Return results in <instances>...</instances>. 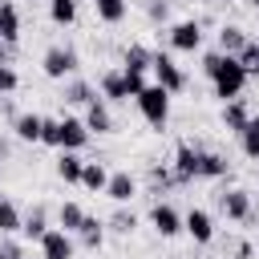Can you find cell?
Returning <instances> with one entry per match:
<instances>
[{
	"mask_svg": "<svg viewBox=\"0 0 259 259\" xmlns=\"http://www.w3.org/2000/svg\"><path fill=\"white\" fill-rule=\"evenodd\" d=\"M202 73L214 81V97H223V105H227V101H239V93H243V85H247V73H243V65H239L235 57H227V53H206V57H202Z\"/></svg>",
	"mask_w": 259,
	"mask_h": 259,
	"instance_id": "6da1fadb",
	"label": "cell"
},
{
	"mask_svg": "<svg viewBox=\"0 0 259 259\" xmlns=\"http://www.w3.org/2000/svg\"><path fill=\"white\" fill-rule=\"evenodd\" d=\"M40 142H45V146H57V150L77 154V150L89 142V130H85V121H77V117H45Z\"/></svg>",
	"mask_w": 259,
	"mask_h": 259,
	"instance_id": "7a4b0ae2",
	"label": "cell"
},
{
	"mask_svg": "<svg viewBox=\"0 0 259 259\" xmlns=\"http://www.w3.org/2000/svg\"><path fill=\"white\" fill-rule=\"evenodd\" d=\"M134 101H138V109H142V117H146L150 125H158V130L166 125V117H170V93H166L162 85H146Z\"/></svg>",
	"mask_w": 259,
	"mask_h": 259,
	"instance_id": "3957f363",
	"label": "cell"
},
{
	"mask_svg": "<svg viewBox=\"0 0 259 259\" xmlns=\"http://www.w3.org/2000/svg\"><path fill=\"white\" fill-rule=\"evenodd\" d=\"M40 69H45V77L65 81V77H73V73H77V53H73V49H65V45H53V49L40 57Z\"/></svg>",
	"mask_w": 259,
	"mask_h": 259,
	"instance_id": "277c9868",
	"label": "cell"
},
{
	"mask_svg": "<svg viewBox=\"0 0 259 259\" xmlns=\"http://www.w3.org/2000/svg\"><path fill=\"white\" fill-rule=\"evenodd\" d=\"M150 69H154V77H158L154 85H162L166 93H178V89H186V73L174 65V57H170V53H154V65H150Z\"/></svg>",
	"mask_w": 259,
	"mask_h": 259,
	"instance_id": "5b68a950",
	"label": "cell"
},
{
	"mask_svg": "<svg viewBox=\"0 0 259 259\" xmlns=\"http://www.w3.org/2000/svg\"><path fill=\"white\" fill-rule=\"evenodd\" d=\"M182 231H186L194 243H210V239H214V219H210L206 210H198V206H194V210H186V214H182Z\"/></svg>",
	"mask_w": 259,
	"mask_h": 259,
	"instance_id": "8992f818",
	"label": "cell"
},
{
	"mask_svg": "<svg viewBox=\"0 0 259 259\" xmlns=\"http://www.w3.org/2000/svg\"><path fill=\"white\" fill-rule=\"evenodd\" d=\"M170 45H174L178 53H194V49L202 45V24H198V20L174 24V28H170Z\"/></svg>",
	"mask_w": 259,
	"mask_h": 259,
	"instance_id": "52a82bcc",
	"label": "cell"
},
{
	"mask_svg": "<svg viewBox=\"0 0 259 259\" xmlns=\"http://www.w3.org/2000/svg\"><path fill=\"white\" fill-rule=\"evenodd\" d=\"M81 121H85L89 134H109V130H113V113H109V105H105L101 97H93V101L85 105V117H81Z\"/></svg>",
	"mask_w": 259,
	"mask_h": 259,
	"instance_id": "ba28073f",
	"label": "cell"
},
{
	"mask_svg": "<svg viewBox=\"0 0 259 259\" xmlns=\"http://www.w3.org/2000/svg\"><path fill=\"white\" fill-rule=\"evenodd\" d=\"M198 154H202V150H194L190 142H182V146L174 150V178H178V182L198 178Z\"/></svg>",
	"mask_w": 259,
	"mask_h": 259,
	"instance_id": "9c48e42d",
	"label": "cell"
},
{
	"mask_svg": "<svg viewBox=\"0 0 259 259\" xmlns=\"http://www.w3.org/2000/svg\"><path fill=\"white\" fill-rule=\"evenodd\" d=\"M150 223H154V231H158L162 239H170V235H178V231H182V214H178L170 202H158V206L150 210Z\"/></svg>",
	"mask_w": 259,
	"mask_h": 259,
	"instance_id": "30bf717a",
	"label": "cell"
},
{
	"mask_svg": "<svg viewBox=\"0 0 259 259\" xmlns=\"http://www.w3.org/2000/svg\"><path fill=\"white\" fill-rule=\"evenodd\" d=\"M40 255L45 259H73V239L57 227V231H45L40 235Z\"/></svg>",
	"mask_w": 259,
	"mask_h": 259,
	"instance_id": "8fae6325",
	"label": "cell"
},
{
	"mask_svg": "<svg viewBox=\"0 0 259 259\" xmlns=\"http://www.w3.org/2000/svg\"><path fill=\"white\" fill-rule=\"evenodd\" d=\"M105 194H109L117 206H125V202L138 194V182H134V174H130V170H117V174H109V182H105Z\"/></svg>",
	"mask_w": 259,
	"mask_h": 259,
	"instance_id": "7c38bea8",
	"label": "cell"
},
{
	"mask_svg": "<svg viewBox=\"0 0 259 259\" xmlns=\"http://www.w3.org/2000/svg\"><path fill=\"white\" fill-rule=\"evenodd\" d=\"M219 206H223V214L227 219H235V223H243L247 214H251V194L247 190H227V194H219Z\"/></svg>",
	"mask_w": 259,
	"mask_h": 259,
	"instance_id": "4fadbf2b",
	"label": "cell"
},
{
	"mask_svg": "<svg viewBox=\"0 0 259 259\" xmlns=\"http://www.w3.org/2000/svg\"><path fill=\"white\" fill-rule=\"evenodd\" d=\"M0 40L4 45H16L20 40V12L8 0H0Z\"/></svg>",
	"mask_w": 259,
	"mask_h": 259,
	"instance_id": "5bb4252c",
	"label": "cell"
},
{
	"mask_svg": "<svg viewBox=\"0 0 259 259\" xmlns=\"http://www.w3.org/2000/svg\"><path fill=\"white\" fill-rule=\"evenodd\" d=\"M150 65H154V53H150L146 45H130L125 57H121V73H142V77H146Z\"/></svg>",
	"mask_w": 259,
	"mask_h": 259,
	"instance_id": "9a60e30c",
	"label": "cell"
},
{
	"mask_svg": "<svg viewBox=\"0 0 259 259\" xmlns=\"http://www.w3.org/2000/svg\"><path fill=\"white\" fill-rule=\"evenodd\" d=\"M12 130H16L20 142H40L45 117H40V113H16V117H12Z\"/></svg>",
	"mask_w": 259,
	"mask_h": 259,
	"instance_id": "2e32d148",
	"label": "cell"
},
{
	"mask_svg": "<svg viewBox=\"0 0 259 259\" xmlns=\"http://www.w3.org/2000/svg\"><path fill=\"white\" fill-rule=\"evenodd\" d=\"M243 45H247V32H243L239 24H223V28H219V53L235 57V53H239Z\"/></svg>",
	"mask_w": 259,
	"mask_h": 259,
	"instance_id": "e0dca14e",
	"label": "cell"
},
{
	"mask_svg": "<svg viewBox=\"0 0 259 259\" xmlns=\"http://www.w3.org/2000/svg\"><path fill=\"white\" fill-rule=\"evenodd\" d=\"M101 101H130V93H125V77L121 73H101Z\"/></svg>",
	"mask_w": 259,
	"mask_h": 259,
	"instance_id": "ac0fdd59",
	"label": "cell"
},
{
	"mask_svg": "<svg viewBox=\"0 0 259 259\" xmlns=\"http://www.w3.org/2000/svg\"><path fill=\"white\" fill-rule=\"evenodd\" d=\"M247 121H251V113H247L243 101H227V105H223V125H227L231 134H243Z\"/></svg>",
	"mask_w": 259,
	"mask_h": 259,
	"instance_id": "d6986e66",
	"label": "cell"
},
{
	"mask_svg": "<svg viewBox=\"0 0 259 259\" xmlns=\"http://www.w3.org/2000/svg\"><path fill=\"white\" fill-rule=\"evenodd\" d=\"M93 8H97V20H105V24H121L130 12L125 0H93Z\"/></svg>",
	"mask_w": 259,
	"mask_h": 259,
	"instance_id": "ffe728a7",
	"label": "cell"
},
{
	"mask_svg": "<svg viewBox=\"0 0 259 259\" xmlns=\"http://www.w3.org/2000/svg\"><path fill=\"white\" fill-rule=\"evenodd\" d=\"M223 174H227V158L202 150V154H198V178H223Z\"/></svg>",
	"mask_w": 259,
	"mask_h": 259,
	"instance_id": "44dd1931",
	"label": "cell"
},
{
	"mask_svg": "<svg viewBox=\"0 0 259 259\" xmlns=\"http://www.w3.org/2000/svg\"><path fill=\"white\" fill-rule=\"evenodd\" d=\"M81 166H85V158L61 150V158H57V174H61V182H81Z\"/></svg>",
	"mask_w": 259,
	"mask_h": 259,
	"instance_id": "7402d4cb",
	"label": "cell"
},
{
	"mask_svg": "<svg viewBox=\"0 0 259 259\" xmlns=\"http://www.w3.org/2000/svg\"><path fill=\"white\" fill-rule=\"evenodd\" d=\"M105 182H109V170L101 162H85L81 166V186L85 190H105Z\"/></svg>",
	"mask_w": 259,
	"mask_h": 259,
	"instance_id": "603a6c76",
	"label": "cell"
},
{
	"mask_svg": "<svg viewBox=\"0 0 259 259\" xmlns=\"http://www.w3.org/2000/svg\"><path fill=\"white\" fill-rule=\"evenodd\" d=\"M77 235H81V243H85L89 251H97V247L105 243V223H97L93 214H85V223H81V231H77Z\"/></svg>",
	"mask_w": 259,
	"mask_h": 259,
	"instance_id": "cb8c5ba5",
	"label": "cell"
},
{
	"mask_svg": "<svg viewBox=\"0 0 259 259\" xmlns=\"http://www.w3.org/2000/svg\"><path fill=\"white\" fill-rule=\"evenodd\" d=\"M81 223H85V210H81L77 202H65V206H61V231H65V235H77Z\"/></svg>",
	"mask_w": 259,
	"mask_h": 259,
	"instance_id": "d4e9b609",
	"label": "cell"
},
{
	"mask_svg": "<svg viewBox=\"0 0 259 259\" xmlns=\"http://www.w3.org/2000/svg\"><path fill=\"white\" fill-rule=\"evenodd\" d=\"M49 16H53V24H73L77 20V0H49Z\"/></svg>",
	"mask_w": 259,
	"mask_h": 259,
	"instance_id": "484cf974",
	"label": "cell"
},
{
	"mask_svg": "<svg viewBox=\"0 0 259 259\" xmlns=\"http://www.w3.org/2000/svg\"><path fill=\"white\" fill-rule=\"evenodd\" d=\"M239 146H243V154H247V158H259V117H251V121L243 125Z\"/></svg>",
	"mask_w": 259,
	"mask_h": 259,
	"instance_id": "4316f807",
	"label": "cell"
},
{
	"mask_svg": "<svg viewBox=\"0 0 259 259\" xmlns=\"http://www.w3.org/2000/svg\"><path fill=\"white\" fill-rule=\"evenodd\" d=\"M109 231H117V235H130L134 227H138V214L134 210H125V206H117L113 214H109V223H105Z\"/></svg>",
	"mask_w": 259,
	"mask_h": 259,
	"instance_id": "83f0119b",
	"label": "cell"
},
{
	"mask_svg": "<svg viewBox=\"0 0 259 259\" xmlns=\"http://www.w3.org/2000/svg\"><path fill=\"white\" fill-rule=\"evenodd\" d=\"M235 61L243 65V73L251 77V73H259V40H247L239 53H235Z\"/></svg>",
	"mask_w": 259,
	"mask_h": 259,
	"instance_id": "f1b7e54d",
	"label": "cell"
},
{
	"mask_svg": "<svg viewBox=\"0 0 259 259\" xmlns=\"http://www.w3.org/2000/svg\"><path fill=\"white\" fill-rule=\"evenodd\" d=\"M20 210H16V202H8V198H0V231L4 235H12V231H20Z\"/></svg>",
	"mask_w": 259,
	"mask_h": 259,
	"instance_id": "f546056e",
	"label": "cell"
},
{
	"mask_svg": "<svg viewBox=\"0 0 259 259\" xmlns=\"http://www.w3.org/2000/svg\"><path fill=\"white\" fill-rule=\"evenodd\" d=\"M20 231H24L28 239H40V235L49 231V223H45V210H40V206H36V210H28V214H24V223H20Z\"/></svg>",
	"mask_w": 259,
	"mask_h": 259,
	"instance_id": "4dcf8cb0",
	"label": "cell"
},
{
	"mask_svg": "<svg viewBox=\"0 0 259 259\" xmlns=\"http://www.w3.org/2000/svg\"><path fill=\"white\" fill-rule=\"evenodd\" d=\"M97 93H93V85L89 81H73L69 89H65V101H73V105H89Z\"/></svg>",
	"mask_w": 259,
	"mask_h": 259,
	"instance_id": "1f68e13d",
	"label": "cell"
},
{
	"mask_svg": "<svg viewBox=\"0 0 259 259\" xmlns=\"http://www.w3.org/2000/svg\"><path fill=\"white\" fill-rule=\"evenodd\" d=\"M146 16H150L154 24H162V20L170 16V4H166V0H146Z\"/></svg>",
	"mask_w": 259,
	"mask_h": 259,
	"instance_id": "d6a6232c",
	"label": "cell"
},
{
	"mask_svg": "<svg viewBox=\"0 0 259 259\" xmlns=\"http://www.w3.org/2000/svg\"><path fill=\"white\" fill-rule=\"evenodd\" d=\"M16 85H20V77H16V69H12V65H0V97H4V93H12Z\"/></svg>",
	"mask_w": 259,
	"mask_h": 259,
	"instance_id": "836d02e7",
	"label": "cell"
},
{
	"mask_svg": "<svg viewBox=\"0 0 259 259\" xmlns=\"http://www.w3.org/2000/svg\"><path fill=\"white\" fill-rule=\"evenodd\" d=\"M121 77H125V93H130V97H138V93L146 89V77H142V73H121Z\"/></svg>",
	"mask_w": 259,
	"mask_h": 259,
	"instance_id": "e575fe53",
	"label": "cell"
},
{
	"mask_svg": "<svg viewBox=\"0 0 259 259\" xmlns=\"http://www.w3.org/2000/svg\"><path fill=\"white\" fill-rule=\"evenodd\" d=\"M150 178H154L158 186H166V182H178V178H174L170 170H162V166H154V170H150Z\"/></svg>",
	"mask_w": 259,
	"mask_h": 259,
	"instance_id": "d590c367",
	"label": "cell"
},
{
	"mask_svg": "<svg viewBox=\"0 0 259 259\" xmlns=\"http://www.w3.org/2000/svg\"><path fill=\"white\" fill-rule=\"evenodd\" d=\"M8 259H24V251L20 247H8Z\"/></svg>",
	"mask_w": 259,
	"mask_h": 259,
	"instance_id": "8d00e7d4",
	"label": "cell"
},
{
	"mask_svg": "<svg viewBox=\"0 0 259 259\" xmlns=\"http://www.w3.org/2000/svg\"><path fill=\"white\" fill-rule=\"evenodd\" d=\"M0 65H8V49H4V40H0Z\"/></svg>",
	"mask_w": 259,
	"mask_h": 259,
	"instance_id": "74e56055",
	"label": "cell"
},
{
	"mask_svg": "<svg viewBox=\"0 0 259 259\" xmlns=\"http://www.w3.org/2000/svg\"><path fill=\"white\" fill-rule=\"evenodd\" d=\"M0 259H8V247H0Z\"/></svg>",
	"mask_w": 259,
	"mask_h": 259,
	"instance_id": "f35d334b",
	"label": "cell"
},
{
	"mask_svg": "<svg viewBox=\"0 0 259 259\" xmlns=\"http://www.w3.org/2000/svg\"><path fill=\"white\" fill-rule=\"evenodd\" d=\"M219 4H231V0H219Z\"/></svg>",
	"mask_w": 259,
	"mask_h": 259,
	"instance_id": "ab89813d",
	"label": "cell"
},
{
	"mask_svg": "<svg viewBox=\"0 0 259 259\" xmlns=\"http://www.w3.org/2000/svg\"><path fill=\"white\" fill-rule=\"evenodd\" d=\"M0 154H4V142H0Z\"/></svg>",
	"mask_w": 259,
	"mask_h": 259,
	"instance_id": "60d3db41",
	"label": "cell"
},
{
	"mask_svg": "<svg viewBox=\"0 0 259 259\" xmlns=\"http://www.w3.org/2000/svg\"><path fill=\"white\" fill-rule=\"evenodd\" d=\"M255 4H259V0H255Z\"/></svg>",
	"mask_w": 259,
	"mask_h": 259,
	"instance_id": "b9f144b4",
	"label": "cell"
}]
</instances>
